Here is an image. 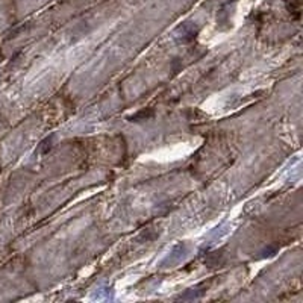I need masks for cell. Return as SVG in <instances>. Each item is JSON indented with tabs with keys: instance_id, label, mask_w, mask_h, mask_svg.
Returning <instances> with one entry per match:
<instances>
[{
	"instance_id": "obj_1",
	"label": "cell",
	"mask_w": 303,
	"mask_h": 303,
	"mask_svg": "<svg viewBox=\"0 0 303 303\" xmlns=\"http://www.w3.org/2000/svg\"><path fill=\"white\" fill-rule=\"evenodd\" d=\"M152 115H153V112H152V111H149V114L146 112V111H141L139 114L133 115V117H132V120H139V118H144V120H147L149 117H152Z\"/></svg>"
}]
</instances>
